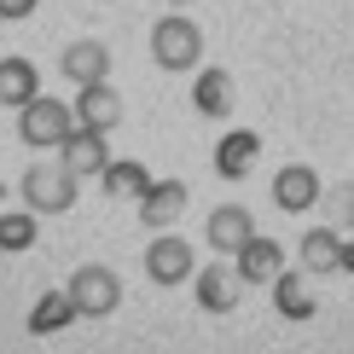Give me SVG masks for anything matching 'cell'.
I'll return each instance as SVG.
<instances>
[{
  "label": "cell",
  "instance_id": "obj_1",
  "mask_svg": "<svg viewBox=\"0 0 354 354\" xmlns=\"http://www.w3.org/2000/svg\"><path fill=\"white\" fill-rule=\"evenodd\" d=\"M64 302H70V314H82V319H111L116 308H122V279H116L105 261H87V268L70 273Z\"/></svg>",
  "mask_w": 354,
  "mask_h": 354
},
{
  "label": "cell",
  "instance_id": "obj_2",
  "mask_svg": "<svg viewBox=\"0 0 354 354\" xmlns=\"http://www.w3.org/2000/svg\"><path fill=\"white\" fill-rule=\"evenodd\" d=\"M76 186H82V180H76L64 163H29L24 180H18L29 215H64V209H76Z\"/></svg>",
  "mask_w": 354,
  "mask_h": 354
},
{
  "label": "cell",
  "instance_id": "obj_3",
  "mask_svg": "<svg viewBox=\"0 0 354 354\" xmlns=\"http://www.w3.org/2000/svg\"><path fill=\"white\" fill-rule=\"evenodd\" d=\"M70 128H76V111H70L64 99L35 93V99H29V105L18 111V140L29 145V151H58Z\"/></svg>",
  "mask_w": 354,
  "mask_h": 354
},
{
  "label": "cell",
  "instance_id": "obj_4",
  "mask_svg": "<svg viewBox=\"0 0 354 354\" xmlns=\"http://www.w3.org/2000/svg\"><path fill=\"white\" fill-rule=\"evenodd\" d=\"M151 58L163 70H198L203 64V29L180 18V12H169V18L151 24Z\"/></svg>",
  "mask_w": 354,
  "mask_h": 354
},
{
  "label": "cell",
  "instance_id": "obj_5",
  "mask_svg": "<svg viewBox=\"0 0 354 354\" xmlns=\"http://www.w3.org/2000/svg\"><path fill=\"white\" fill-rule=\"evenodd\" d=\"M198 273V261H192V244L180 239V232H157L151 250H145V279L151 285H186V279Z\"/></svg>",
  "mask_w": 354,
  "mask_h": 354
},
{
  "label": "cell",
  "instance_id": "obj_6",
  "mask_svg": "<svg viewBox=\"0 0 354 354\" xmlns=\"http://www.w3.org/2000/svg\"><path fill=\"white\" fill-rule=\"evenodd\" d=\"M250 239H256V221H250L244 203H221V209H209V221H203V244H209L215 256H239Z\"/></svg>",
  "mask_w": 354,
  "mask_h": 354
},
{
  "label": "cell",
  "instance_id": "obj_7",
  "mask_svg": "<svg viewBox=\"0 0 354 354\" xmlns=\"http://www.w3.org/2000/svg\"><path fill=\"white\" fill-rule=\"evenodd\" d=\"M58 163L76 174V180H99L105 163H111V145H105V134H93V128H70L64 145H58Z\"/></svg>",
  "mask_w": 354,
  "mask_h": 354
},
{
  "label": "cell",
  "instance_id": "obj_8",
  "mask_svg": "<svg viewBox=\"0 0 354 354\" xmlns=\"http://www.w3.org/2000/svg\"><path fill=\"white\" fill-rule=\"evenodd\" d=\"M319 192H326V186H319V169H308V163H285L273 174V203L285 215H308L319 203Z\"/></svg>",
  "mask_w": 354,
  "mask_h": 354
},
{
  "label": "cell",
  "instance_id": "obj_9",
  "mask_svg": "<svg viewBox=\"0 0 354 354\" xmlns=\"http://www.w3.org/2000/svg\"><path fill=\"white\" fill-rule=\"evenodd\" d=\"M186 198H192V192H186V180H151L134 203H140V221H145L151 232H169L174 221L186 215Z\"/></svg>",
  "mask_w": 354,
  "mask_h": 354
},
{
  "label": "cell",
  "instance_id": "obj_10",
  "mask_svg": "<svg viewBox=\"0 0 354 354\" xmlns=\"http://www.w3.org/2000/svg\"><path fill=\"white\" fill-rule=\"evenodd\" d=\"M122 122V93L111 82H93V87H76V128H93V134H111Z\"/></svg>",
  "mask_w": 354,
  "mask_h": 354
},
{
  "label": "cell",
  "instance_id": "obj_11",
  "mask_svg": "<svg viewBox=\"0 0 354 354\" xmlns=\"http://www.w3.org/2000/svg\"><path fill=\"white\" fill-rule=\"evenodd\" d=\"M232 261H239V268H232V273H239V285H273V279L285 273V244L256 232V239H250Z\"/></svg>",
  "mask_w": 354,
  "mask_h": 354
},
{
  "label": "cell",
  "instance_id": "obj_12",
  "mask_svg": "<svg viewBox=\"0 0 354 354\" xmlns=\"http://www.w3.org/2000/svg\"><path fill=\"white\" fill-rule=\"evenodd\" d=\"M192 290H198V308H203V314H232L244 285H239V273H232V268L209 261L203 273H192Z\"/></svg>",
  "mask_w": 354,
  "mask_h": 354
},
{
  "label": "cell",
  "instance_id": "obj_13",
  "mask_svg": "<svg viewBox=\"0 0 354 354\" xmlns=\"http://www.w3.org/2000/svg\"><path fill=\"white\" fill-rule=\"evenodd\" d=\"M58 70H64L76 87H93V82L111 76V47L105 41H70L64 58H58Z\"/></svg>",
  "mask_w": 354,
  "mask_h": 354
},
{
  "label": "cell",
  "instance_id": "obj_14",
  "mask_svg": "<svg viewBox=\"0 0 354 354\" xmlns=\"http://www.w3.org/2000/svg\"><path fill=\"white\" fill-rule=\"evenodd\" d=\"M256 157H261V134L256 128H232V134L215 145V174L221 180H244V174L256 169Z\"/></svg>",
  "mask_w": 354,
  "mask_h": 354
},
{
  "label": "cell",
  "instance_id": "obj_15",
  "mask_svg": "<svg viewBox=\"0 0 354 354\" xmlns=\"http://www.w3.org/2000/svg\"><path fill=\"white\" fill-rule=\"evenodd\" d=\"M232 76L221 64H209V70H198V82H192V105H198V116H209V122H221V116H232Z\"/></svg>",
  "mask_w": 354,
  "mask_h": 354
},
{
  "label": "cell",
  "instance_id": "obj_16",
  "mask_svg": "<svg viewBox=\"0 0 354 354\" xmlns=\"http://www.w3.org/2000/svg\"><path fill=\"white\" fill-rule=\"evenodd\" d=\"M337 261H343V232L337 227H308L302 232V273H314V279L343 273Z\"/></svg>",
  "mask_w": 354,
  "mask_h": 354
},
{
  "label": "cell",
  "instance_id": "obj_17",
  "mask_svg": "<svg viewBox=\"0 0 354 354\" xmlns=\"http://www.w3.org/2000/svg\"><path fill=\"white\" fill-rule=\"evenodd\" d=\"M41 93V70L29 64V58H0V105H12V111H24L29 99Z\"/></svg>",
  "mask_w": 354,
  "mask_h": 354
},
{
  "label": "cell",
  "instance_id": "obj_18",
  "mask_svg": "<svg viewBox=\"0 0 354 354\" xmlns=\"http://www.w3.org/2000/svg\"><path fill=\"white\" fill-rule=\"evenodd\" d=\"M99 186H105V198H116V203H128V198H140L145 186H151V174H145V163H105V174H99Z\"/></svg>",
  "mask_w": 354,
  "mask_h": 354
},
{
  "label": "cell",
  "instance_id": "obj_19",
  "mask_svg": "<svg viewBox=\"0 0 354 354\" xmlns=\"http://www.w3.org/2000/svg\"><path fill=\"white\" fill-rule=\"evenodd\" d=\"M273 302H279L285 319H314V297L302 290V268H285L273 279Z\"/></svg>",
  "mask_w": 354,
  "mask_h": 354
},
{
  "label": "cell",
  "instance_id": "obj_20",
  "mask_svg": "<svg viewBox=\"0 0 354 354\" xmlns=\"http://www.w3.org/2000/svg\"><path fill=\"white\" fill-rule=\"evenodd\" d=\"M319 203H326V215H331V227H337V232H354V180L331 186V192H319Z\"/></svg>",
  "mask_w": 354,
  "mask_h": 354
},
{
  "label": "cell",
  "instance_id": "obj_21",
  "mask_svg": "<svg viewBox=\"0 0 354 354\" xmlns=\"http://www.w3.org/2000/svg\"><path fill=\"white\" fill-rule=\"evenodd\" d=\"M29 244H35V215H29V209L0 215V250H12V256H18V250H29Z\"/></svg>",
  "mask_w": 354,
  "mask_h": 354
},
{
  "label": "cell",
  "instance_id": "obj_22",
  "mask_svg": "<svg viewBox=\"0 0 354 354\" xmlns=\"http://www.w3.org/2000/svg\"><path fill=\"white\" fill-rule=\"evenodd\" d=\"M35 6H41V0H0V24H24Z\"/></svg>",
  "mask_w": 354,
  "mask_h": 354
},
{
  "label": "cell",
  "instance_id": "obj_23",
  "mask_svg": "<svg viewBox=\"0 0 354 354\" xmlns=\"http://www.w3.org/2000/svg\"><path fill=\"white\" fill-rule=\"evenodd\" d=\"M337 268H348V273H354V244H343V261H337Z\"/></svg>",
  "mask_w": 354,
  "mask_h": 354
},
{
  "label": "cell",
  "instance_id": "obj_24",
  "mask_svg": "<svg viewBox=\"0 0 354 354\" xmlns=\"http://www.w3.org/2000/svg\"><path fill=\"white\" fill-rule=\"evenodd\" d=\"M169 6H192V0H169Z\"/></svg>",
  "mask_w": 354,
  "mask_h": 354
},
{
  "label": "cell",
  "instance_id": "obj_25",
  "mask_svg": "<svg viewBox=\"0 0 354 354\" xmlns=\"http://www.w3.org/2000/svg\"><path fill=\"white\" fill-rule=\"evenodd\" d=\"M0 192H6V186H0Z\"/></svg>",
  "mask_w": 354,
  "mask_h": 354
}]
</instances>
